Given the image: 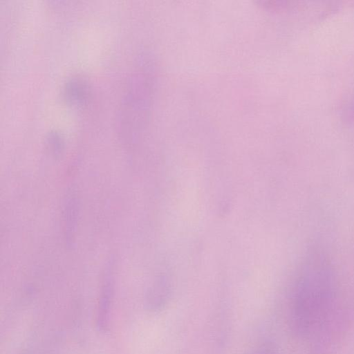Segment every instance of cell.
Returning <instances> with one entry per match:
<instances>
[{
    "label": "cell",
    "instance_id": "obj_3",
    "mask_svg": "<svg viewBox=\"0 0 354 354\" xmlns=\"http://www.w3.org/2000/svg\"><path fill=\"white\" fill-rule=\"evenodd\" d=\"M246 354H279V353L274 342L266 341L255 346Z\"/></svg>",
    "mask_w": 354,
    "mask_h": 354
},
{
    "label": "cell",
    "instance_id": "obj_1",
    "mask_svg": "<svg viewBox=\"0 0 354 354\" xmlns=\"http://www.w3.org/2000/svg\"><path fill=\"white\" fill-rule=\"evenodd\" d=\"M307 270L298 279L291 298V326L300 336L314 333L324 322L334 299V285L327 270Z\"/></svg>",
    "mask_w": 354,
    "mask_h": 354
},
{
    "label": "cell",
    "instance_id": "obj_2",
    "mask_svg": "<svg viewBox=\"0 0 354 354\" xmlns=\"http://www.w3.org/2000/svg\"><path fill=\"white\" fill-rule=\"evenodd\" d=\"M66 96L72 102L81 101L85 95V87L79 81H71L66 88Z\"/></svg>",
    "mask_w": 354,
    "mask_h": 354
}]
</instances>
